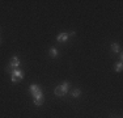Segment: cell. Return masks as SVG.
I'll list each match as a JSON object with an SVG mask.
<instances>
[{"label":"cell","mask_w":123,"mask_h":118,"mask_svg":"<svg viewBox=\"0 0 123 118\" xmlns=\"http://www.w3.org/2000/svg\"><path fill=\"white\" fill-rule=\"evenodd\" d=\"M68 89H69V83L64 81L63 84H60L59 87L55 88V94H56V96H64V94H67Z\"/></svg>","instance_id":"6da1fadb"},{"label":"cell","mask_w":123,"mask_h":118,"mask_svg":"<svg viewBox=\"0 0 123 118\" xmlns=\"http://www.w3.org/2000/svg\"><path fill=\"white\" fill-rule=\"evenodd\" d=\"M24 79V72L21 70H12L11 71V80L12 83H17V81H21Z\"/></svg>","instance_id":"7a4b0ae2"},{"label":"cell","mask_w":123,"mask_h":118,"mask_svg":"<svg viewBox=\"0 0 123 118\" xmlns=\"http://www.w3.org/2000/svg\"><path fill=\"white\" fill-rule=\"evenodd\" d=\"M29 91H30V93L33 94L34 97L39 96V94H43V93H42V91H41V88L38 87L37 84H31V85H30V88H29Z\"/></svg>","instance_id":"3957f363"},{"label":"cell","mask_w":123,"mask_h":118,"mask_svg":"<svg viewBox=\"0 0 123 118\" xmlns=\"http://www.w3.org/2000/svg\"><path fill=\"white\" fill-rule=\"evenodd\" d=\"M18 66H20V59L17 57H13L12 59H11V62H9V71L17 70V68H18Z\"/></svg>","instance_id":"277c9868"},{"label":"cell","mask_w":123,"mask_h":118,"mask_svg":"<svg viewBox=\"0 0 123 118\" xmlns=\"http://www.w3.org/2000/svg\"><path fill=\"white\" fill-rule=\"evenodd\" d=\"M68 37L69 35L67 33H60V34H58L56 39H58V42H66V41L68 39Z\"/></svg>","instance_id":"5b68a950"},{"label":"cell","mask_w":123,"mask_h":118,"mask_svg":"<svg viewBox=\"0 0 123 118\" xmlns=\"http://www.w3.org/2000/svg\"><path fill=\"white\" fill-rule=\"evenodd\" d=\"M43 102H45V97H43V94H39V96L34 97V104L36 105H42Z\"/></svg>","instance_id":"8992f818"},{"label":"cell","mask_w":123,"mask_h":118,"mask_svg":"<svg viewBox=\"0 0 123 118\" xmlns=\"http://www.w3.org/2000/svg\"><path fill=\"white\" fill-rule=\"evenodd\" d=\"M50 55H51L52 58L58 57V50L55 49V47H51V49H50Z\"/></svg>","instance_id":"52a82bcc"},{"label":"cell","mask_w":123,"mask_h":118,"mask_svg":"<svg viewBox=\"0 0 123 118\" xmlns=\"http://www.w3.org/2000/svg\"><path fill=\"white\" fill-rule=\"evenodd\" d=\"M122 67H123L122 62H119V63H117L115 66H114V68H115V71H117V72H121V71H122Z\"/></svg>","instance_id":"ba28073f"},{"label":"cell","mask_w":123,"mask_h":118,"mask_svg":"<svg viewBox=\"0 0 123 118\" xmlns=\"http://www.w3.org/2000/svg\"><path fill=\"white\" fill-rule=\"evenodd\" d=\"M111 50H113L114 52H119V46H118V43H111Z\"/></svg>","instance_id":"9c48e42d"},{"label":"cell","mask_w":123,"mask_h":118,"mask_svg":"<svg viewBox=\"0 0 123 118\" xmlns=\"http://www.w3.org/2000/svg\"><path fill=\"white\" fill-rule=\"evenodd\" d=\"M80 94H81L80 89H74V91H72V97H79Z\"/></svg>","instance_id":"30bf717a"}]
</instances>
